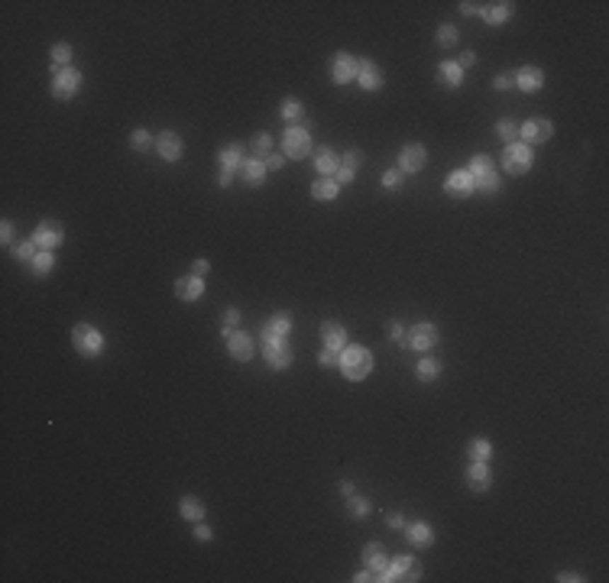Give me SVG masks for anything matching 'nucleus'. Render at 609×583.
<instances>
[{"label":"nucleus","mask_w":609,"mask_h":583,"mask_svg":"<svg viewBox=\"0 0 609 583\" xmlns=\"http://www.w3.org/2000/svg\"><path fill=\"white\" fill-rule=\"evenodd\" d=\"M464 483L470 492H489L493 490V467L486 461H470V467L464 470Z\"/></svg>","instance_id":"16"},{"label":"nucleus","mask_w":609,"mask_h":583,"mask_svg":"<svg viewBox=\"0 0 609 583\" xmlns=\"http://www.w3.org/2000/svg\"><path fill=\"white\" fill-rule=\"evenodd\" d=\"M263 162H266V172H275V169H282V166H285V153H275V149H273V153H269Z\"/></svg>","instance_id":"50"},{"label":"nucleus","mask_w":609,"mask_h":583,"mask_svg":"<svg viewBox=\"0 0 609 583\" xmlns=\"http://www.w3.org/2000/svg\"><path fill=\"white\" fill-rule=\"evenodd\" d=\"M172 292H176V299L178 301H185V305H191V301H201L205 299V292H207V285H205V279L201 276H178L176 282H172Z\"/></svg>","instance_id":"18"},{"label":"nucleus","mask_w":609,"mask_h":583,"mask_svg":"<svg viewBox=\"0 0 609 583\" xmlns=\"http://www.w3.org/2000/svg\"><path fill=\"white\" fill-rule=\"evenodd\" d=\"M318 334H321V344L328 347V350H334V353H341L343 347H347V328H343L341 321H321V328H318Z\"/></svg>","instance_id":"22"},{"label":"nucleus","mask_w":609,"mask_h":583,"mask_svg":"<svg viewBox=\"0 0 609 583\" xmlns=\"http://www.w3.org/2000/svg\"><path fill=\"white\" fill-rule=\"evenodd\" d=\"M434 39H438V46H441V49H454L457 42H460V30H457L454 23H441Z\"/></svg>","instance_id":"41"},{"label":"nucleus","mask_w":609,"mask_h":583,"mask_svg":"<svg viewBox=\"0 0 609 583\" xmlns=\"http://www.w3.org/2000/svg\"><path fill=\"white\" fill-rule=\"evenodd\" d=\"M535 166V149L525 143H509L503 149V172L506 175H528Z\"/></svg>","instance_id":"4"},{"label":"nucleus","mask_w":609,"mask_h":583,"mask_svg":"<svg viewBox=\"0 0 609 583\" xmlns=\"http://www.w3.org/2000/svg\"><path fill=\"white\" fill-rule=\"evenodd\" d=\"M357 85H360V91H366V94L382 91V85H386L382 69L373 59H366V55H357Z\"/></svg>","instance_id":"10"},{"label":"nucleus","mask_w":609,"mask_h":583,"mask_svg":"<svg viewBox=\"0 0 609 583\" xmlns=\"http://www.w3.org/2000/svg\"><path fill=\"white\" fill-rule=\"evenodd\" d=\"M351 580H353V583H370V580H376V574H373V570H370V567H360L357 574L351 577Z\"/></svg>","instance_id":"58"},{"label":"nucleus","mask_w":609,"mask_h":583,"mask_svg":"<svg viewBox=\"0 0 609 583\" xmlns=\"http://www.w3.org/2000/svg\"><path fill=\"white\" fill-rule=\"evenodd\" d=\"M405 337H409V330H405L402 321H392V324H389V340H392V344H399L402 350H405Z\"/></svg>","instance_id":"47"},{"label":"nucleus","mask_w":609,"mask_h":583,"mask_svg":"<svg viewBox=\"0 0 609 583\" xmlns=\"http://www.w3.org/2000/svg\"><path fill=\"white\" fill-rule=\"evenodd\" d=\"M81 85H84V75L75 69V65H69V69L52 71V85H49V91H52L55 100H72L78 91H81Z\"/></svg>","instance_id":"7"},{"label":"nucleus","mask_w":609,"mask_h":583,"mask_svg":"<svg viewBox=\"0 0 609 583\" xmlns=\"http://www.w3.org/2000/svg\"><path fill=\"white\" fill-rule=\"evenodd\" d=\"M512 16H516V4H512V0H496V4L480 7V20L486 26H503L506 20H512Z\"/></svg>","instance_id":"23"},{"label":"nucleus","mask_w":609,"mask_h":583,"mask_svg":"<svg viewBox=\"0 0 609 583\" xmlns=\"http://www.w3.org/2000/svg\"><path fill=\"white\" fill-rule=\"evenodd\" d=\"M33 240H36L39 250H59V246L65 243V227H62V221H55V217H46V221L36 224Z\"/></svg>","instance_id":"11"},{"label":"nucleus","mask_w":609,"mask_h":583,"mask_svg":"<svg viewBox=\"0 0 609 583\" xmlns=\"http://www.w3.org/2000/svg\"><path fill=\"white\" fill-rule=\"evenodd\" d=\"M363 567H370L376 574V580L382 577V570L389 567V554L382 541H366L363 545Z\"/></svg>","instance_id":"25"},{"label":"nucleus","mask_w":609,"mask_h":583,"mask_svg":"<svg viewBox=\"0 0 609 583\" xmlns=\"http://www.w3.org/2000/svg\"><path fill=\"white\" fill-rule=\"evenodd\" d=\"M493 88L496 91H512V88H516V78H512V71H499V75L493 78Z\"/></svg>","instance_id":"48"},{"label":"nucleus","mask_w":609,"mask_h":583,"mask_svg":"<svg viewBox=\"0 0 609 583\" xmlns=\"http://www.w3.org/2000/svg\"><path fill=\"white\" fill-rule=\"evenodd\" d=\"M551 137H554V123L548 117H532V120L518 123V143L532 146V149L535 146H545Z\"/></svg>","instance_id":"9"},{"label":"nucleus","mask_w":609,"mask_h":583,"mask_svg":"<svg viewBox=\"0 0 609 583\" xmlns=\"http://www.w3.org/2000/svg\"><path fill=\"white\" fill-rule=\"evenodd\" d=\"M438 340H441V330H438V324L419 321V324H411L409 337H405V350L428 353V350H434V347H438Z\"/></svg>","instance_id":"8"},{"label":"nucleus","mask_w":609,"mask_h":583,"mask_svg":"<svg viewBox=\"0 0 609 583\" xmlns=\"http://www.w3.org/2000/svg\"><path fill=\"white\" fill-rule=\"evenodd\" d=\"M493 169H496V166H493V159H489L486 153H477L470 159V166H467V172L473 175V182H477V178H483V175H489Z\"/></svg>","instance_id":"38"},{"label":"nucleus","mask_w":609,"mask_h":583,"mask_svg":"<svg viewBox=\"0 0 609 583\" xmlns=\"http://www.w3.org/2000/svg\"><path fill=\"white\" fill-rule=\"evenodd\" d=\"M386 525H389V529H405V525H409V519H405L402 512H386Z\"/></svg>","instance_id":"54"},{"label":"nucleus","mask_w":609,"mask_h":583,"mask_svg":"<svg viewBox=\"0 0 609 583\" xmlns=\"http://www.w3.org/2000/svg\"><path fill=\"white\" fill-rule=\"evenodd\" d=\"M234 330H240V308L237 305H230V308H224V324H221V337L227 340Z\"/></svg>","instance_id":"43"},{"label":"nucleus","mask_w":609,"mask_h":583,"mask_svg":"<svg viewBox=\"0 0 609 583\" xmlns=\"http://www.w3.org/2000/svg\"><path fill=\"white\" fill-rule=\"evenodd\" d=\"M207 272H211V262H207L205 256H198V260L191 262V276H201V279H205Z\"/></svg>","instance_id":"52"},{"label":"nucleus","mask_w":609,"mask_h":583,"mask_svg":"<svg viewBox=\"0 0 609 583\" xmlns=\"http://www.w3.org/2000/svg\"><path fill=\"white\" fill-rule=\"evenodd\" d=\"M363 149H347V153L341 156V166H347V169H353V172H360V166H363Z\"/></svg>","instance_id":"45"},{"label":"nucleus","mask_w":609,"mask_h":583,"mask_svg":"<svg viewBox=\"0 0 609 583\" xmlns=\"http://www.w3.org/2000/svg\"><path fill=\"white\" fill-rule=\"evenodd\" d=\"M250 149H253V156H256V159H266V156L273 153V137H269L266 130L253 133V139H250Z\"/></svg>","instance_id":"40"},{"label":"nucleus","mask_w":609,"mask_h":583,"mask_svg":"<svg viewBox=\"0 0 609 583\" xmlns=\"http://www.w3.org/2000/svg\"><path fill=\"white\" fill-rule=\"evenodd\" d=\"M263 360L269 363V369H289L292 360H295V350H292L289 340H266L263 344Z\"/></svg>","instance_id":"13"},{"label":"nucleus","mask_w":609,"mask_h":583,"mask_svg":"<svg viewBox=\"0 0 609 583\" xmlns=\"http://www.w3.org/2000/svg\"><path fill=\"white\" fill-rule=\"evenodd\" d=\"M347 515L351 519H370L373 515V502L366 496H360V492H353V496H347Z\"/></svg>","instance_id":"34"},{"label":"nucleus","mask_w":609,"mask_h":583,"mask_svg":"<svg viewBox=\"0 0 609 583\" xmlns=\"http://www.w3.org/2000/svg\"><path fill=\"white\" fill-rule=\"evenodd\" d=\"M396 580H409V583L421 580V564L411 558V554H396L380 577V583H396Z\"/></svg>","instance_id":"6"},{"label":"nucleus","mask_w":609,"mask_h":583,"mask_svg":"<svg viewBox=\"0 0 609 583\" xmlns=\"http://www.w3.org/2000/svg\"><path fill=\"white\" fill-rule=\"evenodd\" d=\"M441 369H444V363L438 360V357H421L419 366H415V379H419V383H438V379H441Z\"/></svg>","instance_id":"31"},{"label":"nucleus","mask_w":609,"mask_h":583,"mask_svg":"<svg viewBox=\"0 0 609 583\" xmlns=\"http://www.w3.org/2000/svg\"><path fill=\"white\" fill-rule=\"evenodd\" d=\"M334 178H337V185H341V188H343V185H351L353 178H357V172H353V169H347V166H341Z\"/></svg>","instance_id":"55"},{"label":"nucleus","mask_w":609,"mask_h":583,"mask_svg":"<svg viewBox=\"0 0 609 583\" xmlns=\"http://www.w3.org/2000/svg\"><path fill=\"white\" fill-rule=\"evenodd\" d=\"M282 153H285V159H304V156L314 153L312 133H308L304 123H298V127H285V133H282Z\"/></svg>","instance_id":"5"},{"label":"nucleus","mask_w":609,"mask_h":583,"mask_svg":"<svg viewBox=\"0 0 609 583\" xmlns=\"http://www.w3.org/2000/svg\"><path fill=\"white\" fill-rule=\"evenodd\" d=\"M30 266H33V276H49L55 269V250H39Z\"/></svg>","instance_id":"37"},{"label":"nucleus","mask_w":609,"mask_h":583,"mask_svg":"<svg viewBox=\"0 0 609 583\" xmlns=\"http://www.w3.org/2000/svg\"><path fill=\"white\" fill-rule=\"evenodd\" d=\"M353 78H357V55L343 52V49L331 55V81L337 88H343V85H351Z\"/></svg>","instance_id":"14"},{"label":"nucleus","mask_w":609,"mask_h":583,"mask_svg":"<svg viewBox=\"0 0 609 583\" xmlns=\"http://www.w3.org/2000/svg\"><path fill=\"white\" fill-rule=\"evenodd\" d=\"M396 162H399L396 169L402 172V175H419V172L428 166V149L421 143H409V146H402V149H399V159Z\"/></svg>","instance_id":"12"},{"label":"nucleus","mask_w":609,"mask_h":583,"mask_svg":"<svg viewBox=\"0 0 609 583\" xmlns=\"http://www.w3.org/2000/svg\"><path fill=\"white\" fill-rule=\"evenodd\" d=\"M337 369L343 373L347 383H363L373 373V350L363 344H347L337 357Z\"/></svg>","instance_id":"1"},{"label":"nucleus","mask_w":609,"mask_h":583,"mask_svg":"<svg viewBox=\"0 0 609 583\" xmlns=\"http://www.w3.org/2000/svg\"><path fill=\"white\" fill-rule=\"evenodd\" d=\"M457 10H460L464 16H480V4H470V0H460V7Z\"/></svg>","instance_id":"57"},{"label":"nucleus","mask_w":609,"mask_h":583,"mask_svg":"<svg viewBox=\"0 0 609 583\" xmlns=\"http://www.w3.org/2000/svg\"><path fill=\"white\" fill-rule=\"evenodd\" d=\"M457 65H460V69H473V65H477V52H473V49H464V52H460V59H457Z\"/></svg>","instance_id":"53"},{"label":"nucleus","mask_w":609,"mask_h":583,"mask_svg":"<svg viewBox=\"0 0 609 583\" xmlns=\"http://www.w3.org/2000/svg\"><path fill=\"white\" fill-rule=\"evenodd\" d=\"M337 195H341V185H337V178H324V175H321L318 182L312 185V198L314 201H334Z\"/></svg>","instance_id":"33"},{"label":"nucleus","mask_w":609,"mask_h":583,"mask_svg":"<svg viewBox=\"0 0 609 583\" xmlns=\"http://www.w3.org/2000/svg\"><path fill=\"white\" fill-rule=\"evenodd\" d=\"M405 538H409L411 548H431L438 535H434V525H428V522H409Z\"/></svg>","instance_id":"27"},{"label":"nucleus","mask_w":609,"mask_h":583,"mask_svg":"<svg viewBox=\"0 0 609 583\" xmlns=\"http://www.w3.org/2000/svg\"><path fill=\"white\" fill-rule=\"evenodd\" d=\"M337 357H341V353H334V350H328V347H321V353H318V363L324 369L328 366H337Z\"/></svg>","instance_id":"51"},{"label":"nucleus","mask_w":609,"mask_h":583,"mask_svg":"<svg viewBox=\"0 0 609 583\" xmlns=\"http://www.w3.org/2000/svg\"><path fill=\"white\" fill-rule=\"evenodd\" d=\"M266 162L256 159V156H246V162L240 166V178H244V185H250V188H263V182H266Z\"/></svg>","instance_id":"26"},{"label":"nucleus","mask_w":609,"mask_h":583,"mask_svg":"<svg viewBox=\"0 0 609 583\" xmlns=\"http://www.w3.org/2000/svg\"><path fill=\"white\" fill-rule=\"evenodd\" d=\"M0 243L7 246V250H13V243H16V227H13V221H4V224H0Z\"/></svg>","instance_id":"46"},{"label":"nucleus","mask_w":609,"mask_h":583,"mask_svg":"<svg viewBox=\"0 0 609 583\" xmlns=\"http://www.w3.org/2000/svg\"><path fill=\"white\" fill-rule=\"evenodd\" d=\"M279 117L289 127H298V123H304V104L295 98V94H285V98L279 100Z\"/></svg>","instance_id":"28"},{"label":"nucleus","mask_w":609,"mask_h":583,"mask_svg":"<svg viewBox=\"0 0 609 583\" xmlns=\"http://www.w3.org/2000/svg\"><path fill=\"white\" fill-rule=\"evenodd\" d=\"M477 192V185H473V175L467 169H454L448 178H444V195L454 201H464L470 198V195Z\"/></svg>","instance_id":"19"},{"label":"nucleus","mask_w":609,"mask_h":583,"mask_svg":"<svg viewBox=\"0 0 609 583\" xmlns=\"http://www.w3.org/2000/svg\"><path fill=\"white\" fill-rule=\"evenodd\" d=\"M512 78H516V88L522 94H538L545 88V71L538 65H522V69H516Z\"/></svg>","instance_id":"21"},{"label":"nucleus","mask_w":609,"mask_h":583,"mask_svg":"<svg viewBox=\"0 0 609 583\" xmlns=\"http://www.w3.org/2000/svg\"><path fill=\"white\" fill-rule=\"evenodd\" d=\"M438 78H441V85L448 88V91H457V88H464V69L457 65V62H441L438 65Z\"/></svg>","instance_id":"30"},{"label":"nucleus","mask_w":609,"mask_h":583,"mask_svg":"<svg viewBox=\"0 0 609 583\" xmlns=\"http://www.w3.org/2000/svg\"><path fill=\"white\" fill-rule=\"evenodd\" d=\"M496 137L503 139L506 146L516 143V139H518V123L512 120V117H503V120H496Z\"/></svg>","instance_id":"42"},{"label":"nucleus","mask_w":609,"mask_h":583,"mask_svg":"<svg viewBox=\"0 0 609 583\" xmlns=\"http://www.w3.org/2000/svg\"><path fill=\"white\" fill-rule=\"evenodd\" d=\"M156 156H159L162 162H182V156H185V139L178 137L176 130H162L159 137H156Z\"/></svg>","instance_id":"15"},{"label":"nucleus","mask_w":609,"mask_h":583,"mask_svg":"<svg viewBox=\"0 0 609 583\" xmlns=\"http://www.w3.org/2000/svg\"><path fill=\"white\" fill-rule=\"evenodd\" d=\"M312 159H314V169H318V175H324V178H334L337 169H341V153H337V149H331V146H318V149L312 153Z\"/></svg>","instance_id":"24"},{"label":"nucleus","mask_w":609,"mask_h":583,"mask_svg":"<svg viewBox=\"0 0 609 583\" xmlns=\"http://www.w3.org/2000/svg\"><path fill=\"white\" fill-rule=\"evenodd\" d=\"M227 353L234 357L237 363H250L256 357V344H253V334L246 330H234L227 337Z\"/></svg>","instance_id":"20"},{"label":"nucleus","mask_w":609,"mask_h":583,"mask_svg":"<svg viewBox=\"0 0 609 583\" xmlns=\"http://www.w3.org/2000/svg\"><path fill=\"white\" fill-rule=\"evenodd\" d=\"M191 535H195V541H211V538H214V529H211V525H205V522H195Z\"/></svg>","instance_id":"49"},{"label":"nucleus","mask_w":609,"mask_h":583,"mask_svg":"<svg viewBox=\"0 0 609 583\" xmlns=\"http://www.w3.org/2000/svg\"><path fill=\"white\" fill-rule=\"evenodd\" d=\"M72 347H75L78 357H84V360H98L101 353H104L107 340H104V334H101L94 324L81 321V324L72 328Z\"/></svg>","instance_id":"3"},{"label":"nucleus","mask_w":609,"mask_h":583,"mask_svg":"<svg viewBox=\"0 0 609 583\" xmlns=\"http://www.w3.org/2000/svg\"><path fill=\"white\" fill-rule=\"evenodd\" d=\"M554 580H557V583H584V577H580L577 570H561Z\"/></svg>","instance_id":"56"},{"label":"nucleus","mask_w":609,"mask_h":583,"mask_svg":"<svg viewBox=\"0 0 609 583\" xmlns=\"http://www.w3.org/2000/svg\"><path fill=\"white\" fill-rule=\"evenodd\" d=\"M246 162V149L244 143H227L217 149V185L221 188H230L234 178L240 175V166Z\"/></svg>","instance_id":"2"},{"label":"nucleus","mask_w":609,"mask_h":583,"mask_svg":"<svg viewBox=\"0 0 609 583\" xmlns=\"http://www.w3.org/2000/svg\"><path fill=\"white\" fill-rule=\"evenodd\" d=\"M289 334H292V315L289 311H275L259 328V344H266V340H289Z\"/></svg>","instance_id":"17"},{"label":"nucleus","mask_w":609,"mask_h":583,"mask_svg":"<svg viewBox=\"0 0 609 583\" xmlns=\"http://www.w3.org/2000/svg\"><path fill=\"white\" fill-rule=\"evenodd\" d=\"M467 457H470V461H486L489 463V457H493V441H489V437H473L470 444H467Z\"/></svg>","instance_id":"35"},{"label":"nucleus","mask_w":609,"mask_h":583,"mask_svg":"<svg viewBox=\"0 0 609 583\" xmlns=\"http://www.w3.org/2000/svg\"><path fill=\"white\" fill-rule=\"evenodd\" d=\"M72 59H75V49H72V42H55V46L49 49V62H52V71L69 69Z\"/></svg>","instance_id":"32"},{"label":"nucleus","mask_w":609,"mask_h":583,"mask_svg":"<svg viewBox=\"0 0 609 583\" xmlns=\"http://www.w3.org/2000/svg\"><path fill=\"white\" fill-rule=\"evenodd\" d=\"M337 490H341L343 496H353V492H357V483H353V480H341V483H337Z\"/></svg>","instance_id":"59"},{"label":"nucleus","mask_w":609,"mask_h":583,"mask_svg":"<svg viewBox=\"0 0 609 583\" xmlns=\"http://www.w3.org/2000/svg\"><path fill=\"white\" fill-rule=\"evenodd\" d=\"M10 253H13V260L16 262H33L36 260V253H39V246H36V240H20V243H13V250H10Z\"/></svg>","instance_id":"39"},{"label":"nucleus","mask_w":609,"mask_h":583,"mask_svg":"<svg viewBox=\"0 0 609 583\" xmlns=\"http://www.w3.org/2000/svg\"><path fill=\"white\" fill-rule=\"evenodd\" d=\"M178 515H182L185 522H205V515H207V506L201 502L198 496H182L178 499Z\"/></svg>","instance_id":"29"},{"label":"nucleus","mask_w":609,"mask_h":583,"mask_svg":"<svg viewBox=\"0 0 609 583\" xmlns=\"http://www.w3.org/2000/svg\"><path fill=\"white\" fill-rule=\"evenodd\" d=\"M402 178H405V175H402L399 169H386V172L380 175V185L386 188V192H399V185H402Z\"/></svg>","instance_id":"44"},{"label":"nucleus","mask_w":609,"mask_h":583,"mask_svg":"<svg viewBox=\"0 0 609 583\" xmlns=\"http://www.w3.org/2000/svg\"><path fill=\"white\" fill-rule=\"evenodd\" d=\"M152 146H156V137H152L146 127H137V130L130 133V149H133V153H149Z\"/></svg>","instance_id":"36"}]
</instances>
